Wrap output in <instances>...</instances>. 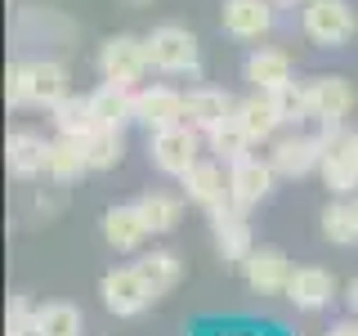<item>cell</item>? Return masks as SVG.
Segmentation results:
<instances>
[{"instance_id":"9c48e42d","label":"cell","mask_w":358,"mask_h":336,"mask_svg":"<svg viewBox=\"0 0 358 336\" xmlns=\"http://www.w3.org/2000/svg\"><path fill=\"white\" fill-rule=\"evenodd\" d=\"M134 117L148 130L179 126V121H184V94H175V90H166V85L139 90V94H134Z\"/></svg>"},{"instance_id":"ba28073f","label":"cell","mask_w":358,"mask_h":336,"mask_svg":"<svg viewBox=\"0 0 358 336\" xmlns=\"http://www.w3.org/2000/svg\"><path fill=\"white\" fill-rule=\"evenodd\" d=\"M354 85L345 76H313L309 81V117H327V121H345L354 112Z\"/></svg>"},{"instance_id":"8992f818","label":"cell","mask_w":358,"mask_h":336,"mask_svg":"<svg viewBox=\"0 0 358 336\" xmlns=\"http://www.w3.org/2000/svg\"><path fill=\"white\" fill-rule=\"evenodd\" d=\"M242 202L238 197H224L220 206H210V224H215V246L224 260H246L251 255V233H246V220H242Z\"/></svg>"},{"instance_id":"484cf974","label":"cell","mask_w":358,"mask_h":336,"mask_svg":"<svg viewBox=\"0 0 358 336\" xmlns=\"http://www.w3.org/2000/svg\"><path fill=\"white\" fill-rule=\"evenodd\" d=\"M139 216H143V224H148V233H171L175 224H179V197H166V193H143L139 202Z\"/></svg>"},{"instance_id":"9a60e30c","label":"cell","mask_w":358,"mask_h":336,"mask_svg":"<svg viewBox=\"0 0 358 336\" xmlns=\"http://www.w3.org/2000/svg\"><path fill=\"white\" fill-rule=\"evenodd\" d=\"M331 274L327 269H291L287 278V300L296 309H322L331 300Z\"/></svg>"},{"instance_id":"83f0119b","label":"cell","mask_w":358,"mask_h":336,"mask_svg":"<svg viewBox=\"0 0 358 336\" xmlns=\"http://www.w3.org/2000/svg\"><path fill=\"white\" fill-rule=\"evenodd\" d=\"M54 126L63 134H72V139H81V134L94 130V112H90V99H59L54 104Z\"/></svg>"},{"instance_id":"d6a6232c","label":"cell","mask_w":358,"mask_h":336,"mask_svg":"<svg viewBox=\"0 0 358 336\" xmlns=\"http://www.w3.org/2000/svg\"><path fill=\"white\" fill-rule=\"evenodd\" d=\"M5 94H9V104H31V72H27V63H14L9 67V81H5Z\"/></svg>"},{"instance_id":"d6986e66","label":"cell","mask_w":358,"mask_h":336,"mask_svg":"<svg viewBox=\"0 0 358 336\" xmlns=\"http://www.w3.org/2000/svg\"><path fill=\"white\" fill-rule=\"evenodd\" d=\"M9 171L18 179L50 171V144L36 139V134H9Z\"/></svg>"},{"instance_id":"cb8c5ba5","label":"cell","mask_w":358,"mask_h":336,"mask_svg":"<svg viewBox=\"0 0 358 336\" xmlns=\"http://www.w3.org/2000/svg\"><path fill=\"white\" fill-rule=\"evenodd\" d=\"M238 121L246 126L251 139H268V134L278 130V121H282V112L273 108V99H268V94H260V99H246V104H238Z\"/></svg>"},{"instance_id":"4dcf8cb0","label":"cell","mask_w":358,"mask_h":336,"mask_svg":"<svg viewBox=\"0 0 358 336\" xmlns=\"http://www.w3.org/2000/svg\"><path fill=\"white\" fill-rule=\"evenodd\" d=\"M273 108L282 112V121H296V117H309V85H282V90H273Z\"/></svg>"},{"instance_id":"d590c367","label":"cell","mask_w":358,"mask_h":336,"mask_svg":"<svg viewBox=\"0 0 358 336\" xmlns=\"http://www.w3.org/2000/svg\"><path fill=\"white\" fill-rule=\"evenodd\" d=\"M282 5H296V0H282Z\"/></svg>"},{"instance_id":"f546056e","label":"cell","mask_w":358,"mask_h":336,"mask_svg":"<svg viewBox=\"0 0 358 336\" xmlns=\"http://www.w3.org/2000/svg\"><path fill=\"white\" fill-rule=\"evenodd\" d=\"M322 233H327L331 242H341V246L358 242V206L354 202H336V206L322 211Z\"/></svg>"},{"instance_id":"7a4b0ae2","label":"cell","mask_w":358,"mask_h":336,"mask_svg":"<svg viewBox=\"0 0 358 336\" xmlns=\"http://www.w3.org/2000/svg\"><path fill=\"white\" fill-rule=\"evenodd\" d=\"M305 31L318 45H345L358 31V18L345 0H309L305 5Z\"/></svg>"},{"instance_id":"e575fe53","label":"cell","mask_w":358,"mask_h":336,"mask_svg":"<svg viewBox=\"0 0 358 336\" xmlns=\"http://www.w3.org/2000/svg\"><path fill=\"white\" fill-rule=\"evenodd\" d=\"M350 300H354V309H358V278H354V287H350Z\"/></svg>"},{"instance_id":"8fae6325","label":"cell","mask_w":358,"mask_h":336,"mask_svg":"<svg viewBox=\"0 0 358 336\" xmlns=\"http://www.w3.org/2000/svg\"><path fill=\"white\" fill-rule=\"evenodd\" d=\"M238 112V104H233L224 90H193V94H184V121L193 130H215V126H224V121Z\"/></svg>"},{"instance_id":"7402d4cb","label":"cell","mask_w":358,"mask_h":336,"mask_svg":"<svg viewBox=\"0 0 358 336\" xmlns=\"http://www.w3.org/2000/svg\"><path fill=\"white\" fill-rule=\"evenodd\" d=\"M81 148H85L90 171H108V166H117V162H121V130L94 126L90 134H81Z\"/></svg>"},{"instance_id":"f1b7e54d","label":"cell","mask_w":358,"mask_h":336,"mask_svg":"<svg viewBox=\"0 0 358 336\" xmlns=\"http://www.w3.org/2000/svg\"><path fill=\"white\" fill-rule=\"evenodd\" d=\"M210 148H215L224 162H242V157H246V148H251V134H246V126L238 121V112H233L224 126L210 130Z\"/></svg>"},{"instance_id":"1f68e13d","label":"cell","mask_w":358,"mask_h":336,"mask_svg":"<svg viewBox=\"0 0 358 336\" xmlns=\"http://www.w3.org/2000/svg\"><path fill=\"white\" fill-rule=\"evenodd\" d=\"M9 336H36V309L22 296L9 300Z\"/></svg>"},{"instance_id":"5bb4252c","label":"cell","mask_w":358,"mask_h":336,"mask_svg":"<svg viewBox=\"0 0 358 336\" xmlns=\"http://www.w3.org/2000/svg\"><path fill=\"white\" fill-rule=\"evenodd\" d=\"M322 153H327V144L318 139V134H309V139H282L273 148V171L278 175H309L313 166H322Z\"/></svg>"},{"instance_id":"ac0fdd59","label":"cell","mask_w":358,"mask_h":336,"mask_svg":"<svg viewBox=\"0 0 358 336\" xmlns=\"http://www.w3.org/2000/svg\"><path fill=\"white\" fill-rule=\"evenodd\" d=\"M130 85H117L108 81L103 90L90 94V112H94V126H108V130H121V121L134 117V99L126 94Z\"/></svg>"},{"instance_id":"52a82bcc","label":"cell","mask_w":358,"mask_h":336,"mask_svg":"<svg viewBox=\"0 0 358 336\" xmlns=\"http://www.w3.org/2000/svg\"><path fill=\"white\" fill-rule=\"evenodd\" d=\"M318 171L331 193H354L358 188V134H341L336 144H327Z\"/></svg>"},{"instance_id":"277c9868","label":"cell","mask_w":358,"mask_h":336,"mask_svg":"<svg viewBox=\"0 0 358 336\" xmlns=\"http://www.w3.org/2000/svg\"><path fill=\"white\" fill-rule=\"evenodd\" d=\"M152 162H157V171L184 179L197 166V134H193V126H184V121H179V126L157 130L152 134Z\"/></svg>"},{"instance_id":"d4e9b609","label":"cell","mask_w":358,"mask_h":336,"mask_svg":"<svg viewBox=\"0 0 358 336\" xmlns=\"http://www.w3.org/2000/svg\"><path fill=\"white\" fill-rule=\"evenodd\" d=\"M81 171H90L81 139H72V134H63L59 144H50V175L59 179V184H67V179H76Z\"/></svg>"},{"instance_id":"4316f807","label":"cell","mask_w":358,"mask_h":336,"mask_svg":"<svg viewBox=\"0 0 358 336\" xmlns=\"http://www.w3.org/2000/svg\"><path fill=\"white\" fill-rule=\"evenodd\" d=\"M134 269H139V274H143V283L152 287V296H166V291H171V287L179 283V260H175L171 251H148V255H143V260L134 265Z\"/></svg>"},{"instance_id":"4fadbf2b","label":"cell","mask_w":358,"mask_h":336,"mask_svg":"<svg viewBox=\"0 0 358 336\" xmlns=\"http://www.w3.org/2000/svg\"><path fill=\"white\" fill-rule=\"evenodd\" d=\"M242 269H246V283L255 291H287L291 265L278 246H251V255L242 260Z\"/></svg>"},{"instance_id":"8d00e7d4","label":"cell","mask_w":358,"mask_h":336,"mask_svg":"<svg viewBox=\"0 0 358 336\" xmlns=\"http://www.w3.org/2000/svg\"><path fill=\"white\" fill-rule=\"evenodd\" d=\"M354 206H358V202H354Z\"/></svg>"},{"instance_id":"3957f363","label":"cell","mask_w":358,"mask_h":336,"mask_svg":"<svg viewBox=\"0 0 358 336\" xmlns=\"http://www.w3.org/2000/svg\"><path fill=\"white\" fill-rule=\"evenodd\" d=\"M148 63L157 72H197V41L184 27H157L148 41Z\"/></svg>"},{"instance_id":"ffe728a7","label":"cell","mask_w":358,"mask_h":336,"mask_svg":"<svg viewBox=\"0 0 358 336\" xmlns=\"http://www.w3.org/2000/svg\"><path fill=\"white\" fill-rule=\"evenodd\" d=\"M184 188H188V197L197 202V206H220L224 197H229V184H224V175H220V166L215 162H197L193 171L184 175Z\"/></svg>"},{"instance_id":"30bf717a","label":"cell","mask_w":358,"mask_h":336,"mask_svg":"<svg viewBox=\"0 0 358 336\" xmlns=\"http://www.w3.org/2000/svg\"><path fill=\"white\" fill-rule=\"evenodd\" d=\"M273 27L268 0H224V31L238 41H255Z\"/></svg>"},{"instance_id":"6da1fadb","label":"cell","mask_w":358,"mask_h":336,"mask_svg":"<svg viewBox=\"0 0 358 336\" xmlns=\"http://www.w3.org/2000/svg\"><path fill=\"white\" fill-rule=\"evenodd\" d=\"M99 296H103V305L117 314V318H134V314L148 309L152 287L143 283L139 269H108L103 283H99Z\"/></svg>"},{"instance_id":"e0dca14e","label":"cell","mask_w":358,"mask_h":336,"mask_svg":"<svg viewBox=\"0 0 358 336\" xmlns=\"http://www.w3.org/2000/svg\"><path fill=\"white\" fill-rule=\"evenodd\" d=\"M103 238H108V246H117V251H134V246L148 238V224H143L139 206H112L103 216Z\"/></svg>"},{"instance_id":"5b68a950","label":"cell","mask_w":358,"mask_h":336,"mask_svg":"<svg viewBox=\"0 0 358 336\" xmlns=\"http://www.w3.org/2000/svg\"><path fill=\"white\" fill-rule=\"evenodd\" d=\"M99 67H103V76L108 81H117V85H134L143 72H148V45L143 41H134V36H112L103 45V54H99Z\"/></svg>"},{"instance_id":"836d02e7","label":"cell","mask_w":358,"mask_h":336,"mask_svg":"<svg viewBox=\"0 0 358 336\" xmlns=\"http://www.w3.org/2000/svg\"><path fill=\"white\" fill-rule=\"evenodd\" d=\"M331 336H358V328H354V323H341V328H336Z\"/></svg>"},{"instance_id":"603a6c76","label":"cell","mask_w":358,"mask_h":336,"mask_svg":"<svg viewBox=\"0 0 358 336\" xmlns=\"http://www.w3.org/2000/svg\"><path fill=\"white\" fill-rule=\"evenodd\" d=\"M36 336H81V309L54 300V305L36 309Z\"/></svg>"},{"instance_id":"2e32d148","label":"cell","mask_w":358,"mask_h":336,"mask_svg":"<svg viewBox=\"0 0 358 336\" xmlns=\"http://www.w3.org/2000/svg\"><path fill=\"white\" fill-rule=\"evenodd\" d=\"M246 81L260 90V94H273V90L291 85V59L278 50H255L246 59Z\"/></svg>"},{"instance_id":"44dd1931","label":"cell","mask_w":358,"mask_h":336,"mask_svg":"<svg viewBox=\"0 0 358 336\" xmlns=\"http://www.w3.org/2000/svg\"><path fill=\"white\" fill-rule=\"evenodd\" d=\"M31 72V104L54 108L59 99H67V72L59 63H27Z\"/></svg>"},{"instance_id":"7c38bea8","label":"cell","mask_w":358,"mask_h":336,"mask_svg":"<svg viewBox=\"0 0 358 336\" xmlns=\"http://www.w3.org/2000/svg\"><path fill=\"white\" fill-rule=\"evenodd\" d=\"M268 188H273V166H268V162H260V157H242V162H233V171H229V193L238 197L242 206L264 202Z\"/></svg>"}]
</instances>
